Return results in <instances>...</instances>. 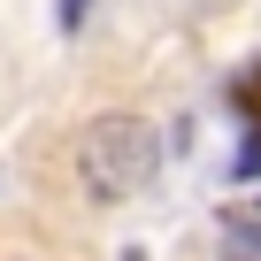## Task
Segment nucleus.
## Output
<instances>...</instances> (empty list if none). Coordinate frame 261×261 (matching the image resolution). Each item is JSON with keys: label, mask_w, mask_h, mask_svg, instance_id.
Instances as JSON below:
<instances>
[{"label": "nucleus", "mask_w": 261, "mask_h": 261, "mask_svg": "<svg viewBox=\"0 0 261 261\" xmlns=\"http://www.w3.org/2000/svg\"><path fill=\"white\" fill-rule=\"evenodd\" d=\"M230 177H261V130H246V146H238V162H230Z\"/></svg>", "instance_id": "f03ea898"}, {"label": "nucleus", "mask_w": 261, "mask_h": 261, "mask_svg": "<svg viewBox=\"0 0 261 261\" xmlns=\"http://www.w3.org/2000/svg\"><path fill=\"white\" fill-rule=\"evenodd\" d=\"M85 8H92V0H62V31H77V23H85Z\"/></svg>", "instance_id": "20e7f679"}, {"label": "nucleus", "mask_w": 261, "mask_h": 261, "mask_svg": "<svg viewBox=\"0 0 261 261\" xmlns=\"http://www.w3.org/2000/svg\"><path fill=\"white\" fill-rule=\"evenodd\" d=\"M230 261H261V253H238V246H230Z\"/></svg>", "instance_id": "39448f33"}, {"label": "nucleus", "mask_w": 261, "mask_h": 261, "mask_svg": "<svg viewBox=\"0 0 261 261\" xmlns=\"http://www.w3.org/2000/svg\"><path fill=\"white\" fill-rule=\"evenodd\" d=\"M223 238H230L238 253H261V223H238V215H230V223H223Z\"/></svg>", "instance_id": "7ed1b4c3"}, {"label": "nucleus", "mask_w": 261, "mask_h": 261, "mask_svg": "<svg viewBox=\"0 0 261 261\" xmlns=\"http://www.w3.org/2000/svg\"><path fill=\"white\" fill-rule=\"evenodd\" d=\"M162 169V130L146 115H100L85 123V139H77V177L92 200H130V192H146Z\"/></svg>", "instance_id": "f257e3e1"}]
</instances>
